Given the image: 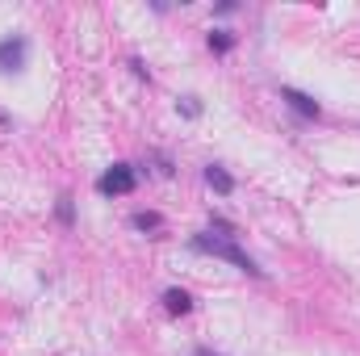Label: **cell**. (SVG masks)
I'll use <instances>...</instances> for the list:
<instances>
[{
	"label": "cell",
	"instance_id": "1",
	"mask_svg": "<svg viewBox=\"0 0 360 356\" xmlns=\"http://www.w3.org/2000/svg\"><path fill=\"white\" fill-rule=\"evenodd\" d=\"M188 248L193 252H201V256H214V260H226V265H235L239 272H248V276H264V268L256 265L235 239H226V235H214V231H201V235H193L188 239Z\"/></svg>",
	"mask_w": 360,
	"mask_h": 356
},
{
	"label": "cell",
	"instance_id": "2",
	"mask_svg": "<svg viewBox=\"0 0 360 356\" xmlns=\"http://www.w3.org/2000/svg\"><path fill=\"white\" fill-rule=\"evenodd\" d=\"M134 184H139V168L134 164H113V168H105L96 177V193L101 197H122V193H134Z\"/></svg>",
	"mask_w": 360,
	"mask_h": 356
},
{
	"label": "cell",
	"instance_id": "3",
	"mask_svg": "<svg viewBox=\"0 0 360 356\" xmlns=\"http://www.w3.org/2000/svg\"><path fill=\"white\" fill-rule=\"evenodd\" d=\"M25 55H30V38H25V34L0 38V72H4V76L21 72V68H25Z\"/></svg>",
	"mask_w": 360,
	"mask_h": 356
},
{
	"label": "cell",
	"instance_id": "4",
	"mask_svg": "<svg viewBox=\"0 0 360 356\" xmlns=\"http://www.w3.org/2000/svg\"><path fill=\"white\" fill-rule=\"evenodd\" d=\"M281 101L297 113V117H306V122H314L323 109H319V101L314 96H306V92H297V89H281Z\"/></svg>",
	"mask_w": 360,
	"mask_h": 356
},
{
	"label": "cell",
	"instance_id": "5",
	"mask_svg": "<svg viewBox=\"0 0 360 356\" xmlns=\"http://www.w3.org/2000/svg\"><path fill=\"white\" fill-rule=\"evenodd\" d=\"M205 184H210L214 193H222V197H231V193H235V177H231L222 164H205Z\"/></svg>",
	"mask_w": 360,
	"mask_h": 356
},
{
	"label": "cell",
	"instance_id": "6",
	"mask_svg": "<svg viewBox=\"0 0 360 356\" xmlns=\"http://www.w3.org/2000/svg\"><path fill=\"white\" fill-rule=\"evenodd\" d=\"M130 227L143 231V235H160V231H164V218L151 214V210H139V214H130Z\"/></svg>",
	"mask_w": 360,
	"mask_h": 356
},
{
	"label": "cell",
	"instance_id": "7",
	"mask_svg": "<svg viewBox=\"0 0 360 356\" xmlns=\"http://www.w3.org/2000/svg\"><path fill=\"white\" fill-rule=\"evenodd\" d=\"M164 310L180 319V314H188V310H193V298H188L184 289H164Z\"/></svg>",
	"mask_w": 360,
	"mask_h": 356
},
{
	"label": "cell",
	"instance_id": "8",
	"mask_svg": "<svg viewBox=\"0 0 360 356\" xmlns=\"http://www.w3.org/2000/svg\"><path fill=\"white\" fill-rule=\"evenodd\" d=\"M205 46H210L214 55H231V51H235V34H231V30H214V34L205 38Z\"/></svg>",
	"mask_w": 360,
	"mask_h": 356
},
{
	"label": "cell",
	"instance_id": "9",
	"mask_svg": "<svg viewBox=\"0 0 360 356\" xmlns=\"http://www.w3.org/2000/svg\"><path fill=\"white\" fill-rule=\"evenodd\" d=\"M55 214H59V222H63V227H72V222H76V205H72V193H63V197H59Z\"/></svg>",
	"mask_w": 360,
	"mask_h": 356
},
{
	"label": "cell",
	"instance_id": "10",
	"mask_svg": "<svg viewBox=\"0 0 360 356\" xmlns=\"http://www.w3.org/2000/svg\"><path fill=\"white\" fill-rule=\"evenodd\" d=\"M176 113H180V117H201V101H197V96H180Z\"/></svg>",
	"mask_w": 360,
	"mask_h": 356
},
{
	"label": "cell",
	"instance_id": "11",
	"mask_svg": "<svg viewBox=\"0 0 360 356\" xmlns=\"http://www.w3.org/2000/svg\"><path fill=\"white\" fill-rule=\"evenodd\" d=\"M130 72H134V76H139V80H151V72H147V63H143V59H139V55H134V59H130Z\"/></svg>",
	"mask_w": 360,
	"mask_h": 356
},
{
	"label": "cell",
	"instance_id": "12",
	"mask_svg": "<svg viewBox=\"0 0 360 356\" xmlns=\"http://www.w3.org/2000/svg\"><path fill=\"white\" fill-rule=\"evenodd\" d=\"M155 168H160V177H172V160L168 155H155Z\"/></svg>",
	"mask_w": 360,
	"mask_h": 356
},
{
	"label": "cell",
	"instance_id": "13",
	"mask_svg": "<svg viewBox=\"0 0 360 356\" xmlns=\"http://www.w3.org/2000/svg\"><path fill=\"white\" fill-rule=\"evenodd\" d=\"M235 8H239V0H222V4L214 8V13H218V17H226V13H235Z\"/></svg>",
	"mask_w": 360,
	"mask_h": 356
},
{
	"label": "cell",
	"instance_id": "14",
	"mask_svg": "<svg viewBox=\"0 0 360 356\" xmlns=\"http://www.w3.org/2000/svg\"><path fill=\"white\" fill-rule=\"evenodd\" d=\"M193 356H218V352H210V348H197V352H193Z\"/></svg>",
	"mask_w": 360,
	"mask_h": 356
}]
</instances>
